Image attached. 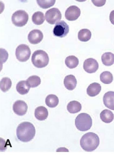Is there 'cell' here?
Wrapping results in <instances>:
<instances>
[{"mask_svg": "<svg viewBox=\"0 0 114 155\" xmlns=\"http://www.w3.org/2000/svg\"><path fill=\"white\" fill-rule=\"evenodd\" d=\"M65 63L67 67L70 69L76 68L79 63L78 59L73 55L67 57L65 59Z\"/></svg>", "mask_w": 114, "mask_h": 155, "instance_id": "23", "label": "cell"}, {"mask_svg": "<svg viewBox=\"0 0 114 155\" xmlns=\"http://www.w3.org/2000/svg\"><path fill=\"white\" fill-rule=\"evenodd\" d=\"M55 0H37L38 5L41 8L46 9L52 6L55 4Z\"/></svg>", "mask_w": 114, "mask_h": 155, "instance_id": "28", "label": "cell"}, {"mask_svg": "<svg viewBox=\"0 0 114 155\" xmlns=\"http://www.w3.org/2000/svg\"><path fill=\"white\" fill-rule=\"evenodd\" d=\"M100 118L101 120L106 123H109L113 120L114 115L110 110L105 109L103 110L100 113Z\"/></svg>", "mask_w": 114, "mask_h": 155, "instance_id": "17", "label": "cell"}, {"mask_svg": "<svg viewBox=\"0 0 114 155\" xmlns=\"http://www.w3.org/2000/svg\"><path fill=\"white\" fill-rule=\"evenodd\" d=\"M100 143V139L96 134L89 132L84 134L80 140L81 147L87 152H92L98 147Z\"/></svg>", "mask_w": 114, "mask_h": 155, "instance_id": "2", "label": "cell"}, {"mask_svg": "<svg viewBox=\"0 0 114 155\" xmlns=\"http://www.w3.org/2000/svg\"><path fill=\"white\" fill-rule=\"evenodd\" d=\"M45 16L46 21L52 25L58 22L62 18L60 11L56 8H52L47 10L45 13Z\"/></svg>", "mask_w": 114, "mask_h": 155, "instance_id": "7", "label": "cell"}, {"mask_svg": "<svg viewBox=\"0 0 114 155\" xmlns=\"http://www.w3.org/2000/svg\"><path fill=\"white\" fill-rule=\"evenodd\" d=\"M99 68V64L95 59L93 58H89L84 61L83 68L86 72L89 73L95 72Z\"/></svg>", "mask_w": 114, "mask_h": 155, "instance_id": "10", "label": "cell"}, {"mask_svg": "<svg viewBox=\"0 0 114 155\" xmlns=\"http://www.w3.org/2000/svg\"><path fill=\"white\" fill-rule=\"evenodd\" d=\"M92 119L90 115L86 113L79 114L75 120V124L77 128L81 131L89 130L92 126Z\"/></svg>", "mask_w": 114, "mask_h": 155, "instance_id": "3", "label": "cell"}, {"mask_svg": "<svg viewBox=\"0 0 114 155\" xmlns=\"http://www.w3.org/2000/svg\"><path fill=\"white\" fill-rule=\"evenodd\" d=\"M12 82L10 79L8 77L3 78L0 81V89L2 91L5 92L10 88Z\"/></svg>", "mask_w": 114, "mask_h": 155, "instance_id": "26", "label": "cell"}, {"mask_svg": "<svg viewBox=\"0 0 114 155\" xmlns=\"http://www.w3.org/2000/svg\"><path fill=\"white\" fill-rule=\"evenodd\" d=\"M6 143L5 140L0 137V146L3 145L2 147H0L1 151H4V150H5L6 149L7 145V143Z\"/></svg>", "mask_w": 114, "mask_h": 155, "instance_id": "30", "label": "cell"}, {"mask_svg": "<svg viewBox=\"0 0 114 155\" xmlns=\"http://www.w3.org/2000/svg\"><path fill=\"white\" fill-rule=\"evenodd\" d=\"M77 80L75 76L72 74L67 75L64 80V84L66 88L69 90H72L76 87Z\"/></svg>", "mask_w": 114, "mask_h": 155, "instance_id": "14", "label": "cell"}, {"mask_svg": "<svg viewBox=\"0 0 114 155\" xmlns=\"http://www.w3.org/2000/svg\"><path fill=\"white\" fill-rule=\"evenodd\" d=\"M34 114L35 117L37 119L42 121L47 118L48 115V112L45 107L40 106L35 109Z\"/></svg>", "mask_w": 114, "mask_h": 155, "instance_id": "15", "label": "cell"}, {"mask_svg": "<svg viewBox=\"0 0 114 155\" xmlns=\"http://www.w3.org/2000/svg\"><path fill=\"white\" fill-rule=\"evenodd\" d=\"M16 89L20 94L24 95L28 93L30 89V87L28 85L27 81H21L17 84Z\"/></svg>", "mask_w": 114, "mask_h": 155, "instance_id": "19", "label": "cell"}, {"mask_svg": "<svg viewBox=\"0 0 114 155\" xmlns=\"http://www.w3.org/2000/svg\"><path fill=\"white\" fill-rule=\"evenodd\" d=\"M43 38V34L42 32L37 29L31 31L28 36L29 42L33 44L39 43L42 40Z\"/></svg>", "mask_w": 114, "mask_h": 155, "instance_id": "12", "label": "cell"}, {"mask_svg": "<svg viewBox=\"0 0 114 155\" xmlns=\"http://www.w3.org/2000/svg\"><path fill=\"white\" fill-rule=\"evenodd\" d=\"M31 53L30 48L25 44H21L19 45L16 49V58L21 62H25L28 60Z\"/></svg>", "mask_w": 114, "mask_h": 155, "instance_id": "6", "label": "cell"}, {"mask_svg": "<svg viewBox=\"0 0 114 155\" xmlns=\"http://www.w3.org/2000/svg\"><path fill=\"white\" fill-rule=\"evenodd\" d=\"M103 63L106 66H110L114 63V54L111 52L103 54L101 57Z\"/></svg>", "mask_w": 114, "mask_h": 155, "instance_id": "20", "label": "cell"}, {"mask_svg": "<svg viewBox=\"0 0 114 155\" xmlns=\"http://www.w3.org/2000/svg\"><path fill=\"white\" fill-rule=\"evenodd\" d=\"M92 2L95 6L101 7L105 4L106 0H92Z\"/></svg>", "mask_w": 114, "mask_h": 155, "instance_id": "29", "label": "cell"}, {"mask_svg": "<svg viewBox=\"0 0 114 155\" xmlns=\"http://www.w3.org/2000/svg\"><path fill=\"white\" fill-rule=\"evenodd\" d=\"M109 20L112 24L114 25V10L110 12L109 15Z\"/></svg>", "mask_w": 114, "mask_h": 155, "instance_id": "31", "label": "cell"}, {"mask_svg": "<svg viewBox=\"0 0 114 155\" xmlns=\"http://www.w3.org/2000/svg\"><path fill=\"white\" fill-rule=\"evenodd\" d=\"M49 57L44 51L38 50L35 51L31 57V61L36 67L41 68L46 66L48 64Z\"/></svg>", "mask_w": 114, "mask_h": 155, "instance_id": "4", "label": "cell"}, {"mask_svg": "<svg viewBox=\"0 0 114 155\" xmlns=\"http://www.w3.org/2000/svg\"><path fill=\"white\" fill-rule=\"evenodd\" d=\"M56 152H69L68 150L65 147H61L58 148Z\"/></svg>", "mask_w": 114, "mask_h": 155, "instance_id": "32", "label": "cell"}, {"mask_svg": "<svg viewBox=\"0 0 114 155\" xmlns=\"http://www.w3.org/2000/svg\"><path fill=\"white\" fill-rule=\"evenodd\" d=\"M27 108V104L22 100L17 101L13 105V109L14 112L19 116H23L25 114Z\"/></svg>", "mask_w": 114, "mask_h": 155, "instance_id": "11", "label": "cell"}, {"mask_svg": "<svg viewBox=\"0 0 114 155\" xmlns=\"http://www.w3.org/2000/svg\"><path fill=\"white\" fill-rule=\"evenodd\" d=\"M34 125L29 122H24L19 124L16 129L17 137L20 141L27 142L31 140L35 136Z\"/></svg>", "mask_w": 114, "mask_h": 155, "instance_id": "1", "label": "cell"}, {"mask_svg": "<svg viewBox=\"0 0 114 155\" xmlns=\"http://www.w3.org/2000/svg\"><path fill=\"white\" fill-rule=\"evenodd\" d=\"M45 102L46 104L48 107L53 108L56 107L58 104L59 99L56 95L50 94L46 97Z\"/></svg>", "mask_w": 114, "mask_h": 155, "instance_id": "21", "label": "cell"}, {"mask_svg": "<svg viewBox=\"0 0 114 155\" xmlns=\"http://www.w3.org/2000/svg\"><path fill=\"white\" fill-rule=\"evenodd\" d=\"M29 18L28 14L24 10H20L15 12L11 16L12 23L16 26L22 27L27 23Z\"/></svg>", "mask_w": 114, "mask_h": 155, "instance_id": "5", "label": "cell"}, {"mask_svg": "<svg viewBox=\"0 0 114 155\" xmlns=\"http://www.w3.org/2000/svg\"><path fill=\"white\" fill-rule=\"evenodd\" d=\"M101 89L100 84L94 82L89 85L87 89V94L90 97H94L99 94Z\"/></svg>", "mask_w": 114, "mask_h": 155, "instance_id": "16", "label": "cell"}, {"mask_svg": "<svg viewBox=\"0 0 114 155\" xmlns=\"http://www.w3.org/2000/svg\"><path fill=\"white\" fill-rule=\"evenodd\" d=\"M103 101L106 107L114 110V91H109L105 93L103 97Z\"/></svg>", "mask_w": 114, "mask_h": 155, "instance_id": "13", "label": "cell"}, {"mask_svg": "<svg viewBox=\"0 0 114 155\" xmlns=\"http://www.w3.org/2000/svg\"><path fill=\"white\" fill-rule=\"evenodd\" d=\"M32 19L33 22L37 25L42 24L45 21L44 15L40 11L35 12L33 14Z\"/></svg>", "mask_w": 114, "mask_h": 155, "instance_id": "24", "label": "cell"}, {"mask_svg": "<svg viewBox=\"0 0 114 155\" xmlns=\"http://www.w3.org/2000/svg\"><path fill=\"white\" fill-rule=\"evenodd\" d=\"M100 81L103 83L109 84L112 81L113 76L110 72L104 71L100 74Z\"/></svg>", "mask_w": 114, "mask_h": 155, "instance_id": "25", "label": "cell"}, {"mask_svg": "<svg viewBox=\"0 0 114 155\" xmlns=\"http://www.w3.org/2000/svg\"><path fill=\"white\" fill-rule=\"evenodd\" d=\"M27 83L30 87H35L40 84V78L37 75L31 76L28 78L27 80Z\"/></svg>", "mask_w": 114, "mask_h": 155, "instance_id": "27", "label": "cell"}, {"mask_svg": "<svg viewBox=\"0 0 114 155\" xmlns=\"http://www.w3.org/2000/svg\"><path fill=\"white\" fill-rule=\"evenodd\" d=\"M91 33L87 29H83L79 31L78 38L79 40L82 41L86 42L89 41L91 38Z\"/></svg>", "mask_w": 114, "mask_h": 155, "instance_id": "22", "label": "cell"}, {"mask_svg": "<svg viewBox=\"0 0 114 155\" xmlns=\"http://www.w3.org/2000/svg\"><path fill=\"white\" fill-rule=\"evenodd\" d=\"M81 14L80 9L75 5H71L66 9L65 13V18L70 21L77 19Z\"/></svg>", "mask_w": 114, "mask_h": 155, "instance_id": "9", "label": "cell"}, {"mask_svg": "<svg viewBox=\"0 0 114 155\" xmlns=\"http://www.w3.org/2000/svg\"><path fill=\"white\" fill-rule=\"evenodd\" d=\"M82 106L80 103L75 101L70 102L67 105V109L70 113L75 114L79 112Z\"/></svg>", "mask_w": 114, "mask_h": 155, "instance_id": "18", "label": "cell"}, {"mask_svg": "<svg viewBox=\"0 0 114 155\" xmlns=\"http://www.w3.org/2000/svg\"><path fill=\"white\" fill-rule=\"evenodd\" d=\"M69 31V27L64 21H61L57 23L53 28V33L56 37L63 38L65 36Z\"/></svg>", "mask_w": 114, "mask_h": 155, "instance_id": "8", "label": "cell"}]
</instances>
